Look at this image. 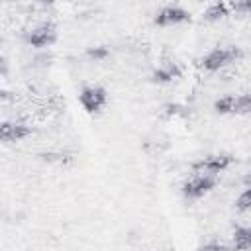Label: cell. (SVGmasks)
I'll return each mask as SVG.
<instances>
[{"mask_svg": "<svg viewBox=\"0 0 251 251\" xmlns=\"http://www.w3.org/2000/svg\"><path fill=\"white\" fill-rule=\"evenodd\" d=\"M239 57H241V51L237 47H214L200 59V67L206 71H220L235 63Z\"/></svg>", "mask_w": 251, "mask_h": 251, "instance_id": "obj_1", "label": "cell"}, {"mask_svg": "<svg viewBox=\"0 0 251 251\" xmlns=\"http://www.w3.org/2000/svg\"><path fill=\"white\" fill-rule=\"evenodd\" d=\"M233 163V157L227 153H216V155H206L200 161L192 163V171L196 175H212L216 176L218 173L226 171Z\"/></svg>", "mask_w": 251, "mask_h": 251, "instance_id": "obj_2", "label": "cell"}, {"mask_svg": "<svg viewBox=\"0 0 251 251\" xmlns=\"http://www.w3.org/2000/svg\"><path fill=\"white\" fill-rule=\"evenodd\" d=\"M78 102L82 104V108L88 114H98L108 102V92H106V88H102L98 84H90V86H84L80 90Z\"/></svg>", "mask_w": 251, "mask_h": 251, "instance_id": "obj_3", "label": "cell"}, {"mask_svg": "<svg viewBox=\"0 0 251 251\" xmlns=\"http://www.w3.org/2000/svg\"><path fill=\"white\" fill-rule=\"evenodd\" d=\"M57 39V27L55 24L51 22H43V24H37L35 27H31L27 33H25V41L31 45V47H49L53 45Z\"/></svg>", "mask_w": 251, "mask_h": 251, "instance_id": "obj_4", "label": "cell"}, {"mask_svg": "<svg viewBox=\"0 0 251 251\" xmlns=\"http://www.w3.org/2000/svg\"><path fill=\"white\" fill-rule=\"evenodd\" d=\"M214 186H216V176H212V175H194L192 178H188L182 184V194L186 198L194 200V198H202L208 192H212Z\"/></svg>", "mask_w": 251, "mask_h": 251, "instance_id": "obj_5", "label": "cell"}, {"mask_svg": "<svg viewBox=\"0 0 251 251\" xmlns=\"http://www.w3.org/2000/svg\"><path fill=\"white\" fill-rule=\"evenodd\" d=\"M184 22H190V12H186L180 6H173V4L157 10V14L153 18V24H157V25H178Z\"/></svg>", "mask_w": 251, "mask_h": 251, "instance_id": "obj_6", "label": "cell"}, {"mask_svg": "<svg viewBox=\"0 0 251 251\" xmlns=\"http://www.w3.org/2000/svg\"><path fill=\"white\" fill-rule=\"evenodd\" d=\"M31 133V127L18 122H4L0 126V137L4 141H20Z\"/></svg>", "mask_w": 251, "mask_h": 251, "instance_id": "obj_7", "label": "cell"}, {"mask_svg": "<svg viewBox=\"0 0 251 251\" xmlns=\"http://www.w3.org/2000/svg\"><path fill=\"white\" fill-rule=\"evenodd\" d=\"M180 75H182V71L178 69V65H175V63H165V65H161L159 69L153 71L151 78H153L155 82H173V80H176Z\"/></svg>", "mask_w": 251, "mask_h": 251, "instance_id": "obj_8", "label": "cell"}, {"mask_svg": "<svg viewBox=\"0 0 251 251\" xmlns=\"http://www.w3.org/2000/svg\"><path fill=\"white\" fill-rule=\"evenodd\" d=\"M229 12H231V4H227V2H214V4H210L204 10V20L218 22V20L229 16Z\"/></svg>", "mask_w": 251, "mask_h": 251, "instance_id": "obj_9", "label": "cell"}, {"mask_svg": "<svg viewBox=\"0 0 251 251\" xmlns=\"http://www.w3.org/2000/svg\"><path fill=\"white\" fill-rule=\"evenodd\" d=\"M233 251H251V227H235Z\"/></svg>", "mask_w": 251, "mask_h": 251, "instance_id": "obj_10", "label": "cell"}, {"mask_svg": "<svg viewBox=\"0 0 251 251\" xmlns=\"http://www.w3.org/2000/svg\"><path fill=\"white\" fill-rule=\"evenodd\" d=\"M233 114H251V92L233 96Z\"/></svg>", "mask_w": 251, "mask_h": 251, "instance_id": "obj_11", "label": "cell"}, {"mask_svg": "<svg viewBox=\"0 0 251 251\" xmlns=\"http://www.w3.org/2000/svg\"><path fill=\"white\" fill-rule=\"evenodd\" d=\"M214 110L218 114H233V96H224L214 102Z\"/></svg>", "mask_w": 251, "mask_h": 251, "instance_id": "obj_12", "label": "cell"}, {"mask_svg": "<svg viewBox=\"0 0 251 251\" xmlns=\"http://www.w3.org/2000/svg\"><path fill=\"white\" fill-rule=\"evenodd\" d=\"M251 208V186L245 188L237 198H235V210L237 212H245Z\"/></svg>", "mask_w": 251, "mask_h": 251, "instance_id": "obj_13", "label": "cell"}, {"mask_svg": "<svg viewBox=\"0 0 251 251\" xmlns=\"http://www.w3.org/2000/svg\"><path fill=\"white\" fill-rule=\"evenodd\" d=\"M231 12H239V14H247V16H251V0L231 2Z\"/></svg>", "mask_w": 251, "mask_h": 251, "instance_id": "obj_14", "label": "cell"}, {"mask_svg": "<svg viewBox=\"0 0 251 251\" xmlns=\"http://www.w3.org/2000/svg\"><path fill=\"white\" fill-rule=\"evenodd\" d=\"M198 251H229V247L224 245V243H220V241H208V243L200 245Z\"/></svg>", "mask_w": 251, "mask_h": 251, "instance_id": "obj_15", "label": "cell"}, {"mask_svg": "<svg viewBox=\"0 0 251 251\" xmlns=\"http://www.w3.org/2000/svg\"><path fill=\"white\" fill-rule=\"evenodd\" d=\"M92 57H102V55H106V49H90L88 51Z\"/></svg>", "mask_w": 251, "mask_h": 251, "instance_id": "obj_16", "label": "cell"}]
</instances>
